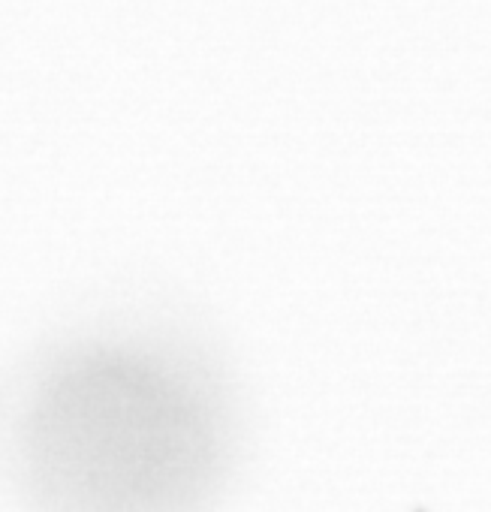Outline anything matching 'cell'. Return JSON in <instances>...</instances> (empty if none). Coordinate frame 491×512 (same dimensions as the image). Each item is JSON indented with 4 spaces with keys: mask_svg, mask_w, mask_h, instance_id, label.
<instances>
[{
    "mask_svg": "<svg viewBox=\"0 0 491 512\" xmlns=\"http://www.w3.org/2000/svg\"><path fill=\"white\" fill-rule=\"evenodd\" d=\"M232 455L220 365L163 320L58 335L0 395V467L31 512H205Z\"/></svg>",
    "mask_w": 491,
    "mask_h": 512,
    "instance_id": "cell-1",
    "label": "cell"
}]
</instances>
